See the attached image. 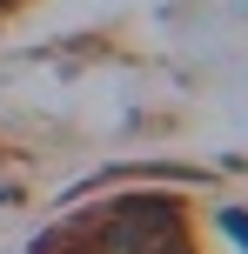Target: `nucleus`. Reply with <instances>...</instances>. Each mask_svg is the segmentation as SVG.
<instances>
[{
    "label": "nucleus",
    "mask_w": 248,
    "mask_h": 254,
    "mask_svg": "<svg viewBox=\"0 0 248 254\" xmlns=\"http://www.w3.org/2000/svg\"><path fill=\"white\" fill-rule=\"evenodd\" d=\"M174 234V201H121L101 221V248L107 254H155Z\"/></svg>",
    "instance_id": "f257e3e1"
},
{
    "label": "nucleus",
    "mask_w": 248,
    "mask_h": 254,
    "mask_svg": "<svg viewBox=\"0 0 248 254\" xmlns=\"http://www.w3.org/2000/svg\"><path fill=\"white\" fill-rule=\"evenodd\" d=\"M155 254H188V248H155Z\"/></svg>",
    "instance_id": "f03ea898"
}]
</instances>
